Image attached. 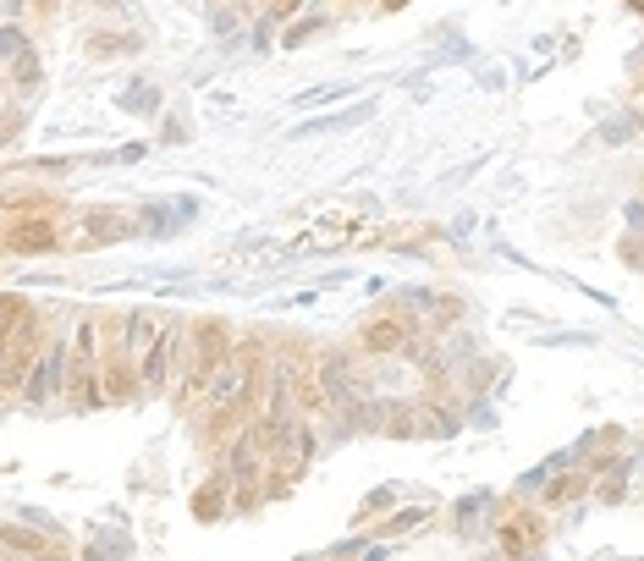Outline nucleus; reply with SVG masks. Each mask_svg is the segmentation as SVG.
<instances>
[{
  "label": "nucleus",
  "mask_w": 644,
  "mask_h": 561,
  "mask_svg": "<svg viewBox=\"0 0 644 561\" xmlns=\"http://www.w3.org/2000/svg\"><path fill=\"white\" fill-rule=\"evenodd\" d=\"M314 28H320V17H303V22H292V33H287V39H292V44H298V39H309V33H314Z\"/></svg>",
  "instance_id": "9d476101"
},
{
  "label": "nucleus",
  "mask_w": 644,
  "mask_h": 561,
  "mask_svg": "<svg viewBox=\"0 0 644 561\" xmlns=\"http://www.w3.org/2000/svg\"><path fill=\"white\" fill-rule=\"evenodd\" d=\"M639 6H644V0H639Z\"/></svg>",
  "instance_id": "9b49d317"
},
{
  "label": "nucleus",
  "mask_w": 644,
  "mask_h": 561,
  "mask_svg": "<svg viewBox=\"0 0 644 561\" xmlns=\"http://www.w3.org/2000/svg\"><path fill=\"white\" fill-rule=\"evenodd\" d=\"M133 220L127 215H89L83 220V242H111V237H127Z\"/></svg>",
  "instance_id": "39448f33"
},
{
  "label": "nucleus",
  "mask_w": 644,
  "mask_h": 561,
  "mask_svg": "<svg viewBox=\"0 0 644 561\" xmlns=\"http://www.w3.org/2000/svg\"><path fill=\"white\" fill-rule=\"evenodd\" d=\"M534 545H540V528H534V523H507L501 550H534Z\"/></svg>",
  "instance_id": "423d86ee"
},
{
  "label": "nucleus",
  "mask_w": 644,
  "mask_h": 561,
  "mask_svg": "<svg viewBox=\"0 0 644 561\" xmlns=\"http://www.w3.org/2000/svg\"><path fill=\"white\" fill-rule=\"evenodd\" d=\"M89 50L94 55H122V50H138V39L133 33H122V39H89Z\"/></svg>",
  "instance_id": "1a4fd4ad"
},
{
  "label": "nucleus",
  "mask_w": 644,
  "mask_h": 561,
  "mask_svg": "<svg viewBox=\"0 0 644 561\" xmlns=\"http://www.w3.org/2000/svg\"><path fill=\"white\" fill-rule=\"evenodd\" d=\"M12 77H17V88H39V77H45V72H39V55H34V50L17 55V61H12Z\"/></svg>",
  "instance_id": "6e6552de"
},
{
  "label": "nucleus",
  "mask_w": 644,
  "mask_h": 561,
  "mask_svg": "<svg viewBox=\"0 0 644 561\" xmlns=\"http://www.w3.org/2000/svg\"><path fill=\"white\" fill-rule=\"evenodd\" d=\"M61 242L56 231V204H17L12 209V226H6V248L12 253H50Z\"/></svg>",
  "instance_id": "7ed1b4c3"
},
{
  "label": "nucleus",
  "mask_w": 644,
  "mask_h": 561,
  "mask_svg": "<svg viewBox=\"0 0 644 561\" xmlns=\"http://www.w3.org/2000/svg\"><path fill=\"white\" fill-rule=\"evenodd\" d=\"M232 330L221 325V319H199V325H188V358H182V374H177V396L182 407H199L204 396H210V380L215 369H221L226 358H232Z\"/></svg>",
  "instance_id": "f03ea898"
},
{
  "label": "nucleus",
  "mask_w": 644,
  "mask_h": 561,
  "mask_svg": "<svg viewBox=\"0 0 644 561\" xmlns=\"http://www.w3.org/2000/svg\"><path fill=\"white\" fill-rule=\"evenodd\" d=\"M226 484H232V479H215V484H204V490H199V501H193V506H199V517H215L226 506Z\"/></svg>",
  "instance_id": "0eeeda50"
},
{
  "label": "nucleus",
  "mask_w": 644,
  "mask_h": 561,
  "mask_svg": "<svg viewBox=\"0 0 644 561\" xmlns=\"http://www.w3.org/2000/svg\"><path fill=\"white\" fill-rule=\"evenodd\" d=\"M358 341H364L369 358H408L413 341H419V325H413L408 314H380L358 330Z\"/></svg>",
  "instance_id": "20e7f679"
},
{
  "label": "nucleus",
  "mask_w": 644,
  "mask_h": 561,
  "mask_svg": "<svg viewBox=\"0 0 644 561\" xmlns=\"http://www.w3.org/2000/svg\"><path fill=\"white\" fill-rule=\"evenodd\" d=\"M265 369H259V352L248 347H232V358L215 369V380H210V396H204V418H210V429L215 435H226V429L237 424V418H248L259 407V391H265Z\"/></svg>",
  "instance_id": "f257e3e1"
}]
</instances>
